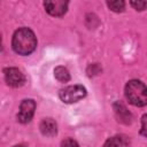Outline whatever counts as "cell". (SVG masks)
I'll list each match as a JSON object with an SVG mask.
<instances>
[{"label":"cell","mask_w":147,"mask_h":147,"mask_svg":"<svg viewBox=\"0 0 147 147\" xmlns=\"http://www.w3.org/2000/svg\"><path fill=\"white\" fill-rule=\"evenodd\" d=\"M13 49L21 55L31 54L37 46V39L34 33L28 28H21L15 31L11 41Z\"/></svg>","instance_id":"obj_1"},{"label":"cell","mask_w":147,"mask_h":147,"mask_svg":"<svg viewBox=\"0 0 147 147\" xmlns=\"http://www.w3.org/2000/svg\"><path fill=\"white\" fill-rule=\"evenodd\" d=\"M125 96L131 105L142 107L147 105V87L140 80L132 79L125 85Z\"/></svg>","instance_id":"obj_2"},{"label":"cell","mask_w":147,"mask_h":147,"mask_svg":"<svg viewBox=\"0 0 147 147\" xmlns=\"http://www.w3.org/2000/svg\"><path fill=\"white\" fill-rule=\"evenodd\" d=\"M60 99L65 103H74L86 95V88L83 85H71L65 88H62L59 93Z\"/></svg>","instance_id":"obj_3"},{"label":"cell","mask_w":147,"mask_h":147,"mask_svg":"<svg viewBox=\"0 0 147 147\" xmlns=\"http://www.w3.org/2000/svg\"><path fill=\"white\" fill-rule=\"evenodd\" d=\"M36 109V102L31 99L23 100L20 105V110L17 114V121L21 123H28L31 121Z\"/></svg>","instance_id":"obj_4"},{"label":"cell","mask_w":147,"mask_h":147,"mask_svg":"<svg viewBox=\"0 0 147 147\" xmlns=\"http://www.w3.org/2000/svg\"><path fill=\"white\" fill-rule=\"evenodd\" d=\"M3 75L6 83L11 87H20L25 82L24 75L17 68H6L3 70Z\"/></svg>","instance_id":"obj_5"},{"label":"cell","mask_w":147,"mask_h":147,"mask_svg":"<svg viewBox=\"0 0 147 147\" xmlns=\"http://www.w3.org/2000/svg\"><path fill=\"white\" fill-rule=\"evenodd\" d=\"M46 11L52 16H62L68 9V1L64 0H48L44 3Z\"/></svg>","instance_id":"obj_6"},{"label":"cell","mask_w":147,"mask_h":147,"mask_svg":"<svg viewBox=\"0 0 147 147\" xmlns=\"http://www.w3.org/2000/svg\"><path fill=\"white\" fill-rule=\"evenodd\" d=\"M40 131L46 137H53L57 132L56 123L52 118H45L40 123Z\"/></svg>","instance_id":"obj_7"},{"label":"cell","mask_w":147,"mask_h":147,"mask_svg":"<svg viewBox=\"0 0 147 147\" xmlns=\"http://www.w3.org/2000/svg\"><path fill=\"white\" fill-rule=\"evenodd\" d=\"M102 147H130V141L125 136H115L109 138Z\"/></svg>","instance_id":"obj_8"},{"label":"cell","mask_w":147,"mask_h":147,"mask_svg":"<svg viewBox=\"0 0 147 147\" xmlns=\"http://www.w3.org/2000/svg\"><path fill=\"white\" fill-rule=\"evenodd\" d=\"M54 76L57 80H60L61 83H67L69 82L70 79V74L69 71L67 70V68L60 65V67H56L55 70H54Z\"/></svg>","instance_id":"obj_9"},{"label":"cell","mask_w":147,"mask_h":147,"mask_svg":"<svg viewBox=\"0 0 147 147\" xmlns=\"http://www.w3.org/2000/svg\"><path fill=\"white\" fill-rule=\"evenodd\" d=\"M108 7L113 10V11H116V13H119V11H123L124 10V7H125V2L122 1V0H115V1H108L107 2Z\"/></svg>","instance_id":"obj_10"},{"label":"cell","mask_w":147,"mask_h":147,"mask_svg":"<svg viewBox=\"0 0 147 147\" xmlns=\"http://www.w3.org/2000/svg\"><path fill=\"white\" fill-rule=\"evenodd\" d=\"M131 6L137 9V10H144L147 8V1H142V0H138V1H131L130 2Z\"/></svg>","instance_id":"obj_11"},{"label":"cell","mask_w":147,"mask_h":147,"mask_svg":"<svg viewBox=\"0 0 147 147\" xmlns=\"http://www.w3.org/2000/svg\"><path fill=\"white\" fill-rule=\"evenodd\" d=\"M61 147H79V145L77 144V141H75L74 139L67 138L61 142Z\"/></svg>","instance_id":"obj_12"},{"label":"cell","mask_w":147,"mask_h":147,"mask_svg":"<svg viewBox=\"0 0 147 147\" xmlns=\"http://www.w3.org/2000/svg\"><path fill=\"white\" fill-rule=\"evenodd\" d=\"M140 133L145 137H147V114H145L141 117V130Z\"/></svg>","instance_id":"obj_13"},{"label":"cell","mask_w":147,"mask_h":147,"mask_svg":"<svg viewBox=\"0 0 147 147\" xmlns=\"http://www.w3.org/2000/svg\"><path fill=\"white\" fill-rule=\"evenodd\" d=\"M14 147H25V146H23V145H17V146H14Z\"/></svg>","instance_id":"obj_14"}]
</instances>
